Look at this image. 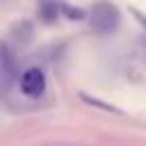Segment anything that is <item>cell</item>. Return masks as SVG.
Instances as JSON below:
<instances>
[{"instance_id":"cell-1","label":"cell","mask_w":146,"mask_h":146,"mask_svg":"<svg viewBox=\"0 0 146 146\" xmlns=\"http://www.w3.org/2000/svg\"><path fill=\"white\" fill-rule=\"evenodd\" d=\"M119 9L107 2V0H100L91 7V14H89V23H91V30L98 32V34H112L116 27H119Z\"/></svg>"},{"instance_id":"cell-2","label":"cell","mask_w":146,"mask_h":146,"mask_svg":"<svg viewBox=\"0 0 146 146\" xmlns=\"http://www.w3.org/2000/svg\"><path fill=\"white\" fill-rule=\"evenodd\" d=\"M46 89V75L41 68H27L23 75H21V91L30 98H36L41 96Z\"/></svg>"},{"instance_id":"cell-3","label":"cell","mask_w":146,"mask_h":146,"mask_svg":"<svg viewBox=\"0 0 146 146\" xmlns=\"http://www.w3.org/2000/svg\"><path fill=\"white\" fill-rule=\"evenodd\" d=\"M11 36L18 41V46L30 43V39H32V23H30V21H18V23L11 27Z\"/></svg>"},{"instance_id":"cell-4","label":"cell","mask_w":146,"mask_h":146,"mask_svg":"<svg viewBox=\"0 0 146 146\" xmlns=\"http://www.w3.org/2000/svg\"><path fill=\"white\" fill-rule=\"evenodd\" d=\"M59 9H64L62 0H41V2H39V11H41L43 21H52V18H57Z\"/></svg>"},{"instance_id":"cell-5","label":"cell","mask_w":146,"mask_h":146,"mask_svg":"<svg viewBox=\"0 0 146 146\" xmlns=\"http://www.w3.org/2000/svg\"><path fill=\"white\" fill-rule=\"evenodd\" d=\"M2 75H5V84L14 78V59H11V50L7 43L2 46Z\"/></svg>"},{"instance_id":"cell-6","label":"cell","mask_w":146,"mask_h":146,"mask_svg":"<svg viewBox=\"0 0 146 146\" xmlns=\"http://www.w3.org/2000/svg\"><path fill=\"white\" fill-rule=\"evenodd\" d=\"M132 14H135V16H137V21L146 27V14H141V11H137V9H132Z\"/></svg>"}]
</instances>
